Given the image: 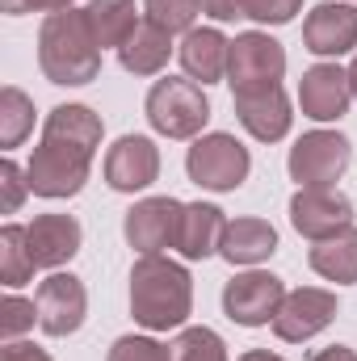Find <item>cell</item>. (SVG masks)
<instances>
[{
	"instance_id": "cell-23",
	"label": "cell",
	"mask_w": 357,
	"mask_h": 361,
	"mask_svg": "<svg viewBox=\"0 0 357 361\" xmlns=\"http://www.w3.org/2000/svg\"><path fill=\"white\" fill-rule=\"evenodd\" d=\"M89 17V30L97 38V47H122L135 30H139V17H135V0H89L85 8Z\"/></svg>"
},
{
	"instance_id": "cell-7",
	"label": "cell",
	"mask_w": 357,
	"mask_h": 361,
	"mask_svg": "<svg viewBox=\"0 0 357 361\" xmlns=\"http://www.w3.org/2000/svg\"><path fill=\"white\" fill-rule=\"evenodd\" d=\"M286 72V51L282 42H273L269 34H240L231 42V55H227V85L231 92H248V89H269L277 85Z\"/></svg>"
},
{
	"instance_id": "cell-33",
	"label": "cell",
	"mask_w": 357,
	"mask_h": 361,
	"mask_svg": "<svg viewBox=\"0 0 357 361\" xmlns=\"http://www.w3.org/2000/svg\"><path fill=\"white\" fill-rule=\"evenodd\" d=\"M0 361H51L38 345H21V341H4L0 349Z\"/></svg>"
},
{
	"instance_id": "cell-28",
	"label": "cell",
	"mask_w": 357,
	"mask_h": 361,
	"mask_svg": "<svg viewBox=\"0 0 357 361\" xmlns=\"http://www.w3.org/2000/svg\"><path fill=\"white\" fill-rule=\"evenodd\" d=\"M105 361H173V349L152 336H118Z\"/></svg>"
},
{
	"instance_id": "cell-32",
	"label": "cell",
	"mask_w": 357,
	"mask_h": 361,
	"mask_svg": "<svg viewBox=\"0 0 357 361\" xmlns=\"http://www.w3.org/2000/svg\"><path fill=\"white\" fill-rule=\"evenodd\" d=\"M0 8L8 17H21V13H63V8H72V0H0Z\"/></svg>"
},
{
	"instance_id": "cell-34",
	"label": "cell",
	"mask_w": 357,
	"mask_h": 361,
	"mask_svg": "<svg viewBox=\"0 0 357 361\" xmlns=\"http://www.w3.org/2000/svg\"><path fill=\"white\" fill-rule=\"evenodd\" d=\"M206 13L214 21H240L244 17V0H206Z\"/></svg>"
},
{
	"instance_id": "cell-9",
	"label": "cell",
	"mask_w": 357,
	"mask_h": 361,
	"mask_svg": "<svg viewBox=\"0 0 357 361\" xmlns=\"http://www.w3.org/2000/svg\"><path fill=\"white\" fill-rule=\"evenodd\" d=\"M181 206L177 197H143L126 210V244L139 248L143 257H160L164 248H177V231H181Z\"/></svg>"
},
{
	"instance_id": "cell-22",
	"label": "cell",
	"mask_w": 357,
	"mask_h": 361,
	"mask_svg": "<svg viewBox=\"0 0 357 361\" xmlns=\"http://www.w3.org/2000/svg\"><path fill=\"white\" fill-rule=\"evenodd\" d=\"M307 261H311V269L320 277H328L337 286L357 281V227H345V231H337L328 240H315Z\"/></svg>"
},
{
	"instance_id": "cell-11",
	"label": "cell",
	"mask_w": 357,
	"mask_h": 361,
	"mask_svg": "<svg viewBox=\"0 0 357 361\" xmlns=\"http://www.w3.org/2000/svg\"><path fill=\"white\" fill-rule=\"evenodd\" d=\"M34 302H38V328L47 336H72L85 324V311H89L85 281L72 277V273H51L47 281H38Z\"/></svg>"
},
{
	"instance_id": "cell-35",
	"label": "cell",
	"mask_w": 357,
	"mask_h": 361,
	"mask_svg": "<svg viewBox=\"0 0 357 361\" xmlns=\"http://www.w3.org/2000/svg\"><path fill=\"white\" fill-rule=\"evenodd\" d=\"M311 361H357L353 349H345V345H332V349H320Z\"/></svg>"
},
{
	"instance_id": "cell-10",
	"label": "cell",
	"mask_w": 357,
	"mask_h": 361,
	"mask_svg": "<svg viewBox=\"0 0 357 361\" xmlns=\"http://www.w3.org/2000/svg\"><path fill=\"white\" fill-rule=\"evenodd\" d=\"M332 319H337V294L320 290V286H303V290H290L286 302L277 307L273 332L286 345H303V341L320 336Z\"/></svg>"
},
{
	"instance_id": "cell-2",
	"label": "cell",
	"mask_w": 357,
	"mask_h": 361,
	"mask_svg": "<svg viewBox=\"0 0 357 361\" xmlns=\"http://www.w3.org/2000/svg\"><path fill=\"white\" fill-rule=\"evenodd\" d=\"M193 311L189 269L169 257H139L131 269V315L147 332L181 328Z\"/></svg>"
},
{
	"instance_id": "cell-5",
	"label": "cell",
	"mask_w": 357,
	"mask_h": 361,
	"mask_svg": "<svg viewBox=\"0 0 357 361\" xmlns=\"http://www.w3.org/2000/svg\"><path fill=\"white\" fill-rule=\"evenodd\" d=\"M185 169H189V180L210 189V193H231L248 180V169H253V156L248 147L236 139V135H202L193 139L189 156H185Z\"/></svg>"
},
{
	"instance_id": "cell-15",
	"label": "cell",
	"mask_w": 357,
	"mask_h": 361,
	"mask_svg": "<svg viewBox=\"0 0 357 361\" xmlns=\"http://www.w3.org/2000/svg\"><path fill=\"white\" fill-rule=\"evenodd\" d=\"M349 101H353V85H349V72H341L337 63H315L303 72L298 80V105L307 118L315 122H337L349 114Z\"/></svg>"
},
{
	"instance_id": "cell-19",
	"label": "cell",
	"mask_w": 357,
	"mask_h": 361,
	"mask_svg": "<svg viewBox=\"0 0 357 361\" xmlns=\"http://www.w3.org/2000/svg\"><path fill=\"white\" fill-rule=\"evenodd\" d=\"M223 231H227L223 210H219V206H210V202H193V206H185V214H181L177 252L185 257V261H206V257H214V252H219Z\"/></svg>"
},
{
	"instance_id": "cell-29",
	"label": "cell",
	"mask_w": 357,
	"mask_h": 361,
	"mask_svg": "<svg viewBox=\"0 0 357 361\" xmlns=\"http://www.w3.org/2000/svg\"><path fill=\"white\" fill-rule=\"evenodd\" d=\"M34 319H38V302H25L17 294H8L0 302V336L4 341H17L25 328H34Z\"/></svg>"
},
{
	"instance_id": "cell-24",
	"label": "cell",
	"mask_w": 357,
	"mask_h": 361,
	"mask_svg": "<svg viewBox=\"0 0 357 361\" xmlns=\"http://www.w3.org/2000/svg\"><path fill=\"white\" fill-rule=\"evenodd\" d=\"M34 257H30V240H25V227H17V223H8L4 231H0V281L8 286V290H17V286H25L30 277H34Z\"/></svg>"
},
{
	"instance_id": "cell-8",
	"label": "cell",
	"mask_w": 357,
	"mask_h": 361,
	"mask_svg": "<svg viewBox=\"0 0 357 361\" xmlns=\"http://www.w3.org/2000/svg\"><path fill=\"white\" fill-rule=\"evenodd\" d=\"M282 302H286L282 277L261 273V269L231 277L227 290H223V311H227V319L240 324V328H265V324H273V315H277Z\"/></svg>"
},
{
	"instance_id": "cell-37",
	"label": "cell",
	"mask_w": 357,
	"mask_h": 361,
	"mask_svg": "<svg viewBox=\"0 0 357 361\" xmlns=\"http://www.w3.org/2000/svg\"><path fill=\"white\" fill-rule=\"evenodd\" d=\"M349 85H353V97H357V59H353V68H349Z\"/></svg>"
},
{
	"instance_id": "cell-20",
	"label": "cell",
	"mask_w": 357,
	"mask_h": 361,
	"mask_svg": "<svg viewBox=\"0 0 357 361\" xmlns=\"http://www.w3.org/2000/svg\"><path fill=\"white\" fill-rule=\"evenodd\" d=\"M219 252L231 265H261L277 252V231L269 219H236V223H227Z\"/></svg>"
},
{
	"instance_id": "cell-31",
	"label": "cell",
	"mask_w": 357,
	"mask_h": 361,
	"mask_svg": "<svg viewBox=\"0 0 357 361\" xmlns=\"http://www.w3.org/2000/svg\"><path fill=\"white\" fill-rule=\"evenodd\" d=\"M25 189H30V180H21V169H17L13 160H4V164H0V210L13 214V210L25 202Z\"/></svg>"
},
{
	"instance_id": "cell-6",
	"label": "cell",
	"mask_w": 357,
	"mask_h": 361,
	"mask_svg": "<svg viewBox=\"0 0 357 361\" xmlns=\"http://www.w3.org/2000/svg\"><path fill=\"white\" fill-rule=\"evenodd\" d=\"M349 160H353V147L345 135L311 130L290 147V177L298 180V189H332L345 177Z\"/></svg>"
},
{
	"instance_id": "cell-26",
	"label": "cell",
	"mask_w": 357,
	"mask_h": 361,
	"mask_svg": "<svg viewBox=\"0 0 357 361\" xmlns=\"http://www.w3.org/2000/svg\"><path fill=\"white\" fill-rule=\"evenodd\" d=\"M202 8H206V0H147L143 4L147 21L160 25V30H169V34H189Z\"/></svg>"
},
{
	"instance_id": "cell-17",
	"label": "cell",
	"mask_w": 357,
	"mask_h": 361,
	"mask_svg": "<svg viewBox=\"0 0 357 361\" xmlns=\"http://www.w3.org/2000/svg\"><path fill=\"white\" fill-rule=\"evenodd\" d=\"M25 240L38 269H59L80 252V223L72 214H38L25 227Z\"/></svg>"
},
{
	"instance_id": "cell-18",
	"label": "cell",
	"mask_w": 357,
	"mask_h": 361,
	"mask_svg": "<svg viewBox=\"0 0 357 361\" xmlns=\"http://www.w3.org/2000/svg\"><path fill=\"white\" fill-rule=\"evenodd\" d=\"M181 55V68H185V76L189 80H198V85H214V80H223L227 76V55H231V42L219 34V30H189L185 38H181L177 47Z\"/></svg>"
},
{
	"instance_id": "cell-21",
	"label": "cell",
	"mask_w": 357,
	"mask_h": 361,
	"mask_svg": "<svg viewBox=\"0 0 357 361\" xmlns=\"http://www.w3.org/2000/svg\"><path fill=\"white\" fill-rule=\"evenodd\" d=\"M173 55V34L152 25V21H139V30L118 47V63L131 72V76H156Z\"/></svg>"
},
{
	"instance_id": "cell-1",
	"label": "cell",
	"mask_w": 357,
	"mask_h": 361,
	"mask_svg": "<svg viewBox=\"0 0 357 361\" xmlns=\"http://www.w3.org/2000/svg\"><path fill=\"white\" fill-rule=\"evenodd\" d=\"M101 147V118L89 105H59L42 126V143L30 156V193L38 197H76L89 180L92 156Z\"/></svg>"
},
{
	"instance_id": "cell-14",
	"label": "cell",
	"mask_w": 357,
	"mask_h": 361,
	"mask_svg": "<svg viewBox=\"0 0 357 361\" xmlns=\"http://www.w3.org/2000/svg\"><path fill=\"white\" fill-rule=\"evenodd\" d=\"M303 47L320 59H337L349 55L357 47V8L353 4H315L303 21Z\"/></svg>"
},
{
	"instance_id": "cell-12",
	"label": "cell",
	"mask_w": 357,
	"mask_h": 361,
	"mask_svg": "<svg viewBox=\"0 0 357 361\" xmlns=\"http://www.w3.org/2000/svg\"><path fill=\"white\" fill-rule=\"evenodd\" d=\"M290 223L298 235H307L315 244V240H328V235L353 227V202L337 189H298L290 197Z\"/></svg>"
},
{
	"instance_id": "cell-3",
	"label": "cell",
	"mask_w": 357,
	"mask_h": 361,
	"mask_svg": "<svg viewBox=\"0 0 357 361\" xmlns=\"http://www.w3.org/2000/svg\"><path fill=\"white\" fill-rule=\"evenodd\" d=\"M38 68L51 85H89L101 72V47L89 30V17L76 8L47 13L38 30Z\"/></svg>"
},
{
	"instance_id": "cell-25",
	"label": "cell",
	"mask_w": 357,
	"mask_h": 361,
	"mask_svg": "<svg viewBox=\"0 0 357 361\" xmlns=\"http://www.w3.org/2000/svg\"><path fill=\"white\" fill-rule=\"evenodd\" d=\"M34 126V101L21 89H0V147H17Z\"/></svg>"
},
{
	"instance_id": "cell-30",
	"label": "cell",
	"mask_w": 357,
	"mask_h": 361,
	"mask_svg": "<svg viewBox=\"0 0 357 361\" xmlns=\"http://www.w3.org/2000/svg\"><path fill=\"white\" fill-rule=\"evenodd\" d=\"M298 8H303V0H244V17L261 21V25H286V21H294Z\"/></svg>"
},
{
	"instance_id": "cell-16",
	"label": "cell",
	"mask_w": 357,
	"mask_h": 361,
	"mask_svg": "<svg viewBox=\"0 0 357 361\" xmlns=\"http://www.w3.org/2000/svg\"><path fill=\"white\" fill-rule=\"evenodd\" d=\"M236 118H240V126H244L253 139L277 143V139H286L294 114H290V101H286L282 85H269V89L236 92Z\"/></svg>"
},
{
	"instance_id": "cell-36",
	"label": "cell",
	"mask_w": 357,
	"mask_h": 361,
	"mask_svg": "<svg viewBox=\"0 0 357 361\" xmlns=\"http://www.w3.org/2000/svg\"><path fill=\"white\" fill-rule=\"evenodd\" d=\"M240 361H286V357H277V353H269V349H248Z\"/></svg>"
},
{
	"instance_id": "cell-27",
	"label": "cell",
	"mask_w": 357,
	"mask_h": 361,
	"mask_svg": "<svg viewBox=\"0 0 357 361\" xmlns=\"http://www.w3.org/2000/svg\"><path fill=\"white\" fill-rule=\"evenodd\" d=\"M173 361H227V345L210 328H185L173 341Z\"/></svg>"
},
{
	"instance_id": "cell-4",
	"label": "cell",
	"mask_w": 357,
	"mask_h": 361,
	"mask_svg": "<svg viewBox=\"0 0 357 361\" xmlns=\"http://www.w3.org/2000/svg\"><path fill=\"white\" fill-rule=\"evenodd\" d=\"M147 122L169 139H198L202 126L210 122V101L198 80L164 76L147 92Z\"/></svg>"
},
{
	"instance_id": "cell-13",
	"label": "cell",
	"mask_w": 357,
	"mask_h": 361,
	"mask_svg": "<svg viewBox=\"0 0 357 361\" xmlns=\"http://www.w3.org/2000/svg\"><path fill=\"white\" fill-rule=\"evenodd\" d=\"M160 177V152L147 135H122L105 152V185L114 193H139Z\"/></svg>"
}]
</instances>
